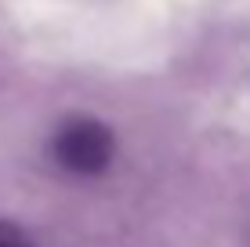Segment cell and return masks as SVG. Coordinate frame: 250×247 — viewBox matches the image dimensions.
Segmentation results:
<instances>
[{
    "instance_id": "1",
    "label": "cell",
    "mask_w": 250,
    "mask_h": 247,
    "mask_svg": "<svg viewBox=\"0 0 250 247\" xmlns=\"http://www.w3.org/2000/svg\"><path fill=\"white\" fill-rule=\"evenodd\" d=\"M113 153H116L113 131L94 116H73L51 138V160L62 171L80 175V178L105 175L109 164H113Z\"/></svg>"
},
{
    "instance_id": "2",
    "label": "cell",
    "mask_w": 250,
    "mask_h": 247,
    "mask_svg": "<svg viewBox=\"0 0 250 247\" xmlns=\"http://www.w3.org/2000/svg\"><path fill=\"white\" fill-rule=\"evenodd\" d=\"M0 247H37V244H33L15 222H4V218H0Z\"/></svg>"
}]
</instances>
